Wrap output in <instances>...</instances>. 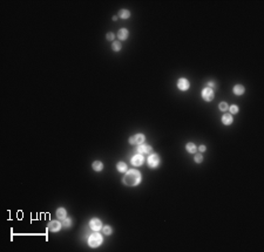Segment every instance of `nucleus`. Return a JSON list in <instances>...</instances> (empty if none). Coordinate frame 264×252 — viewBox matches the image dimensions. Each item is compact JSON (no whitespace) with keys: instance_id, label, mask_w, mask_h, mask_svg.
<instances>
[{"instance_id":"obj_1","label":"nucleus","mask_w":264,"mask_h":252,"mask_svg":"<svg viewBox=\"0 0 264 252\" xmlns=\"http://www.w3.org/2000/svg\"><path fill=\"white\" fill-rule=\"evenodd\" d=\"M141 179H142V176L140 171L136 169H130L126 171V175L123 176L122 182L128 187H136L140 184Z\"/></svg>"},{"instance_id":"obj_2","label":"nucleus","mask_w":264,"mask_h":252,"mask_svg":"<svg viewBox=\"0 0 264 252\" xmlns=\"http://www.w3.org/2000/svg\"><path fill=\"white\" fill-rule=\"evenodd\" d=\"M102 236L99 234L97 231H94V234H92L89 236V238H88V244H89L91 247H97V246H100L102 244Z\"/></svg>"},{"instance_id":"obj_3","label":"nucleus","mask_w":264,"mask_h":252,"mask_svg":"<svg viewBox=\"0 0 264 252\" xmlns=\"http://www.w3.org/2000/svg\"><path fill=\"white\" fill-rule=\"evenodd\" d=\"M147 162H148L149 168H157L160 166L161 160H160V156H159L157 154H152V155H149V157H148V160H147Z\"/></svg>"},{"instance_id":"obj_4","label":"nucleus","mask_w":264,"mask_h":252,"mask_svg":"<svg viewBox=\"0 0 264 252\" xmlns=\"http://www.w3.org/2000/svg\"><path fill=\"white\" fill-rule=\"evenodd\" d=\"M201 95H202V99H203L204 101H207V102L212 101V100H214V98H215V93H214V90H212L211 88H209V87H207V88H204V89L202 90Z\"/></svg>"},{"instance_id":"obj_5","label":"nucleus","mask_w":264,"mask_h":252,"mask_svg":"<svg viewBox=\"0 0 264 252\" xmlns=\"http://www.w3.org/2000/svg\"><path fill=\"white\" fill-rule=\"evenodd\" d=\"M146 137L143 134H136L134 136L129 137V143L130 144H134V145H139V144H142L144 142Z\"/></svg>"},{"instance_id":"obj_6","label":"nucleus","mask_w":264,"mask_h":252,"mask_svg":"<svg viewBox=\"0 0 264 252\" xmlns=\"http://www.w3.org/2000/svg\"><path fill=\"white\" fill-rule=\"evenodd\" d=\"M130 162H132V164L134 167H141L143 164V162H144V157H143L142 154H138V155H135V156H133Z\"/></svg>"},{"instance_id":"obj_7","label":"nucleus","mask_w":264,"mask_h":252,"mask_svg":"<svg viewBox=\"0 0 264 252\" xmlns=\"http://www.w3.org/2000/svg\"><path fill=\"white\" fill-rule=\"evenodd\" d=\"M189 87H190V82L187 80V79H184V77H182V79H180L177 81V88L182 92H185V90H188L189 89Z\"/></svg>"},{"instance_id":"obj_8","label":"nucleus","mask_w":264,"mask_h":252,"mask_svg":"<svg viewBox=\"0 0 264 252\" xmlns=\"http://www.w3.org/2000/svg\"><path fill=\"white\" fill-rule=\"evenodd\" d=\"M89 226L93 231H100L102 229V223L100 219L97 218H93L91 222H89Z\"/></svg>"},{"instance_id":"obj_9","label":"nucleus","mask_w":264,"mask_h":252,"mask_svg":"<svg viewBox=\"0 0 264 252\" xmlns=\"http://www.w3.org/2000/svg\"><path fill=\"white\" fill-rule=\"evenodd\" d=\"M138 152L139 154H152V151H153V148H152V145H148V144H144V143H142V144H139V147H138Z\"/></svg>"},{"instance_id":"obj_10","label":"nucleus","mask_w":264,"mask_h":252,"mask_svg":"<svg viewBox=\"0 0 264 252\" xmlns=\"http://www.w3.org/2000/svg\"><path fill=\"white\" fill-rule=\"evenodd\" d=\"M61 223L60 222H58V220H52L50 224H48V230H50L51 232H58V231H60L61 229Z\"/></svg>"},{"instance_id":"obj_11","label":"nucleus","mask_w":264,"mask_h":252,"mask_svg":"<svg viewBox=\"0 0 264 252\" xmlns=\"http://www.w3.org/2000/svg\"><path fill=\"white\" fill-rule=\"evenodd\" d=\"M232 121H234V119H232V115L231 114H224L222 116V123L224 125H230L232 123Z\"/></svg>"},{"instance_id":"obj_12","label":"nucleus","mask_w":264,"mask_h":252,"mask_svg":"<svg viewBox=\"0 0 264 252\" xmlns=\"http://www.w3.org/2000/svg\"><path fill=\"white\" fill-rule=\"evenodd\" d=\"M117 38L120 39V40H127V38H128V30L127 28H121V30L117 32Z\"/></svg>"},{"instance_id":"obj_13","label":"nucleus","mask_w":264,"mask_h":252,"mask_svg":"<svg viewBox=\"0 0 264 252\" xmlns=\"http://www.w3.org/2000/svg\"><path fill=\"white\" fill-rule=\"evenodd\" d=\"M244 92H245V88H244V86H242V84H236L234 87V93L236 95H243Z\"/></svg>"},{"instance_id":"obj_14","label":"nucleus","mask_w":264,"mask_h":252,"mask_svg":"<svg viewBox=\"0 0 264 252\" xmlns=\"http://www.w3.org/2000/svg\"><path fill=\"white\" fill-rule=\"evenodd\" d=\"M56 216H58V218H59V219L64 220V219L67 217V211H66V209H64V208L58 209V211H56Z\"/></svg>"},{"instance_id":"obj_15","label":"nucleus","mask_w":264,"mask_h":252,"mask_svg":"<svg viewBox=\"0 0 264 252\" xmlns=\"http://www.w3.org/2000/svg\"><path fill=\"white\" fill-rule=\"evenodd\" d=\"M116 169H117V171L124 173L127 170H128V167H127V164L124 162H119V163L116 164Z\"/></svg>"},{"instance_id":"obj_16","label":"nucleus","mask_w":264,"mask_h":252,"mask_svg":"<svg viewBox=\"0 0 264 252\" xmlns=\"http://www.w3.org/2000/svg\"><path fill=\"white\" fill-rule=\"evenodd\" d=\"M185 149H187V151L190 152V154H195V152H196V150H197V147L194 143L189 142V143H187V145H185Z\"/></svg>"},{"instance_id":"obj_17","label":"nucleus","mask_w":264,"mask_h":252,"mask_svg":"<svg viewBox=\"0 0 264 252\" xmlns=\"http://www.w3.org/2000/svg\"><path fill=\"white\" fill-rule=\"evenodd\" d=\"M92 168H93L95 171H101V170L103 169V164H102V162H100V161H95V162H93V164H92Z\"/></svg>"},{"instance_id":"obj_18","label":"nucleus","mask_w":264,"mask_h":252,"mask_svg":"<svg viewBox=\"0 0 264 252\" xmlns=\"http://www.w3.org/2000/svg\"><path fill=\"white\" fill-rule=\"evenodd\" d=\"M130 16V12L128 9H120L119 11V18L121 19H128Z\"/></svg>"},{"instance_id":"obj_19","label":"nucleus","mask_w":264,"mask_h":252,"mask_svg":"<svg viewBox=\"0 0 264 252\" xmlns=\"http://www.w3.org/2000/svg\"><path fill=\"white\" fill-rule=\"evenodd\" d=\"M112 48H113V51H114V52H119V51H121L122 45H121V42H119V41H113Z\"/></svg>"},{"instance_id":"obj_20","label":"nucleus","mask_w":264,"mask_h":252,"mask_svg":"<svg viewBox=\"0 0 264 252\" xmlns=\"http://www.w3.org/2000/svg\"><path fill=\"white\" fill-rule=\"evenodd\" d=\"M218 108H220L222 111H227V110L229 109V106H228L227 102H221L220 106H218Z\"/></svg>"},{"instance_id":"obj_21","label":"nucleus","mask_w":264,"mask_h":252,"mask_svg":"<svg viewBox=\"0 0 264 252\" xmlns=\"http://www.w3.org/2000/svg\"><path fill=\"white\" fill-rule=\"evenodd\" d=\"M103 232H105V235H112L113 234V230H112V228L109 226V225H106L105 228H103Z\"/></svg>"},{"instance_id":"obj_22","label":"nucleus","mask_w":264,"mask_h":252,"mask_svg":"<svg viewBox=\"0 0 264 252\" xmlns=\"http://www.w3.org/2000/svg\"><path fill=\"white\" fill-rule=\"evenodd\" d=\"M229 110H230L231 114H237L238 113V107H237L236 104H232V106H230V107H229Z\"/></svg>"},{"instance_id":"obj_23","label":"nucleus","mask_w":264,"mask_h":252,"mask_svg":"<svg viewBox=\"0 0 264 252\" xmlns=\"http://www.w3.org/2000/svg\"><path fill=\"white\" fill-rule=\"evenodd\" d=\"M62 225H64V226H66V228H69V226L72 225L71 219H69V218H65V219H64V222H62Z\"/></svg>"},{"instance_id":"obj_24","label":"nucleus","mask_w":264,"mask_h":252,"mask_svg":"<svg viewBox=\"0 0 264 252\" xmlns=\"http://www.w3.org/2000/svg\"><path fill=\"white\" fill-rule=\"evenodd\" d=\"M203 161V156H202V155H195V162H196V163H201Z\"/></svg>"},{"instance_id":"obj_25","label":"nucleus","mask_w":264,"mask_h":252,"mask_svg":"<svg viewBox=\"0 0 264 252\" xmlns=\"http://www.w3.org/2000/svg\"><path fill=\"white\" fill-rule=\"evenodd\" d=\"M106 38H107V40H109V41H114V33H108Z\"/></svg>"},{"instance_id":"obj_26","label":"nucleus","mask_w":264,"mask_h":252,"mask_svg":"<svg viewBox=\"0 0 264 252\" xmlns=\"http://www.w3.org/2000/svg\"><path fill=\"white\" fill-rule=\"evenodd\" d=\"M208 87L211 88V89H214V88H216V83L215 82H208Z\"/></svg>"},{"instance_id":"obj_27","label":"nucleus","mask_w":264,"mask_h":252,"mask_svg":"<svg viewBox=\"0 0 264 252\" xmlns=\"http://www.w3.org/2000/svg\"><path fill=\"white\" fill-rule=\"evenodd\" d=\"M205 150H207V148H205V145H203V144H202V145H200V151H202V152H203V151H205Z\"/></svg>"},{"instance_id":"obj_28","label":"nucleus","mask_w":264,"mask_h":252,"mask_svg":"<svg viewBox=\"0 0 264 252\" xmlns=\"http://www.w3.org/2000/svg\"><path fill=\"white\" fill-rule=\"evenodd\" d=\"M117 18H119V16H116V15H114V16H113V20H114V21H115V20H117Z\"/></svg>"}]
</instances>
